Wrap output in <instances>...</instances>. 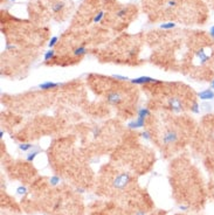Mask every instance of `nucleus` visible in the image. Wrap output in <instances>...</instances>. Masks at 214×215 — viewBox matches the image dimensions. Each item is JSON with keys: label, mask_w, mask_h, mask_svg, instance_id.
I'll use <instances>...</instances> for the list:
<instances>
[{"label": "nucleus", "mask_w": 214, "mask_h": 215, "mask_svg": "<svg viewBox=\"0 0 214 215\" xmlns=\"http://www.w3.org/2000/svg\"><path fill=\"white\" fill-rule=\"evenodd\" d=\"M211 89H213V90H214V78H213L212 82H211Z\"/></svg>", "instance_id": "28"}, {"label": "nucleus", "mask_w": 214, "mask_h": 215, "mask_svg": "<svg viewBox=\"0 0 214 215\" xmlns=\"http://www.w3.org/2000/svg\"><path fill=\"white\" fill-rule=\"evenodd\" d=\"M138 116L143 117V118H148L151 116V111L148 109V108H140L138 110Z\"/></svg>", "instance_id": "10"}, {"label": "nucleus", "mask_w": 214, "mask_h": 215, "mask_svg": "<svg viewBox=\"0 0 214 215\" xmlns=\"http://www.w3.org/2000/svg\"><path fill=\"white\" fill-rule=\"evenodd\" d=\"M39 150H34V151H32V152H29L28 154H27V157H26V159H27V161H33L34 159H35V157H37L38 154H39Z\"/></svg>", "instance_id": "13"}, {"label": "nucleus", "mask_w": 214, "mask_h": 215, "mask_svg": "<svg viewBox=\"0 0 214 215\" xmlns=\"http://www.w3.org/2000/svg\"><path fill=\"white\" fill-rule=\"evenodd\" d=\"M127 12H128V8H125V7H124V8L119 9V11H118V12L116 13V15H117L118 18H122V16H124V15L127 14Z\"/></svg>", "instance_id": "20"}, {"label": "nucleus", "mask_w": 214, "mask_h": 215, "mask_svg": "<svg viewBox=\"0 0 214 215\" xmlns=\"http://www.w3.org/2000/svg\"><path fill=\"white\" fill-rule=\"evenodd\" d=\"M50 183H51V185H58L60 183V178L59 176H51L50 178Z\"/></svg>", "instance_id": "21"}, {"label": "nucleus", "mask_w": 214, "mask_h": 215, "mask_svg": "<svg viewBox=\"0 0 214 215\" xmlns=\"http://www.w3.org/2000/svg\"><path fill=\"white\" fill-rule=\"evenodd\" d=\"M103 16H104V12H98V13L95 15V18H94V22H95V24L100 22V21L103 19Z\"/></svg>", "instance_id": "18"}, {"label": "nucleus", "mask_w": 214, "mask_h": 215, "mask_svg": "<svg viewBox=\"0 0 214 215\" xmlns=\"http://www.w3.org/2000/svg\"><path fill=\"white\" fill-rule=\"evenodd\" d=\"M129 181H130V175H129L128 173H122V174H119V175L115 179L114 185H115L116 188L122 189V188H124V187L128 185Z\"/></svg>", "instance_id": "1"}, {"label": "nucleus", "mask_w": 214, "mask_h": 215, "mask_svg": "<svg viewBox=\"0 0 214 215\" xmlns=\"http://www.w3.org/2000/svg\"><path fill=\"white\" fill-rule=\"evenodd\" d=\"M87 51H88V49H87L84 46H80V47H77V48L74 50V55H75V56H82V55H85Z\"/></svg>", "instance_id": "11"}, {"label": "nucleus", "mask_w": 214, "mask_h": 215, "mask_svg": "<svg viewBox=\"0 0 214 215\" xmlns=\"http://www.w3.org/2000/svg\"><path fill=\"white\" fill-rule=\"evenodd\" d=\"M175 27V24L174 22H165V24H162L160 25V28L162 29H172Z\"/></svg>", "instance_id": "16"}, {"label": "nucleus", "mask_w": 214, "mask_h": 215, "mask_svg": "<svg viewBox=\"0 0 214 215\" xmlns=\"http://www.w3.org/2000/svg\"><path fill=\"white\" fill-rule=\"evenodd\" d=\"M18 193H19V194H25L26 193V188L25 187H19V188H18Z\"/></svg>", "instance_id": "24"}, {"label": "nucleus", "mask_w": 214, "mask_h": 215, "mask_svg": "<svg viewBox=\"0 0 214 215\" xmlns=\"http://www.w3.org/2000/svg\"><path fill=\"white\" fill-rule=\"evenodd\" d=\"M145 125V118H143V117H137L135 120H132V122H130L129 124H128V126L130 128V129H139V128H143Z\"/></svg>", "instance_id": "6"}, {"label": "nucleus", "mask_w": 214, "mask_h": 215, "mask_svg": "<svg viewBox=\"0 0 214 215\" xmlns=\"http://www.w3.org/2000/svg\"><path fill=\"white\" fill-rule=\"evenodd\" d=\"M197 57L199 59L200 63H201V64H204V63H206V62H207V60L209 59V55H208V54H207V53H206L204 49H201V50L197 51Z\"/></svg>", "instance_id": "9"}, {"label": "nucleus", "mask_w": 214, "mask_h": 215, "mask_svg": "<svg viewBox=\"0 0 214 215\" xmlns=\"http://www.w3.org/2000/svg\"><path fill=\"white\" fill-rule=\"evenodd\" d=\"M209 35H211V38L214 39V26H212V27L209 28Z\"/></svg>", "instance_id": "25"}, {"label": "nucleus", "mask_w": 214, "mask_h": 215, "mask_svg": "<svg viewBox=\"0 0 214 215\" xmlns=\"http://www.w3.org/2000/svg\"><path fill=\"white\" fill-rule=\"evenodd\" d=\"M175 5H177V1H175V0H170V1H169V6H170V7L175 6Z\"/></svg>", "instance_id": "26"}, {"label": "nucleus", "mask_w": 214, "mask_h": 215, "mask_svg": "<svg viewBox=\"0 0 214 215\" xmlns=\"http://www.w3.org/2000/svg\"><path fill=\"white\" fill-rule=\"evenodd\" d=\"M177 139H178V136L174 131H169L163 137V140H164L165 144H173V143L177 141Z\"/></svg>", "instance_id": "7"}, {"label": "nucleus", "mask_w": 214, "mask_h": 215, "mask_svg": "<svg viewBox=\"0 0 214 215\" xmlns=\"http://www.w3.org/2000/svg\"><path fill=\"white\" fill-rule=\"evenodd\" d=\"M112 78H116L118 81H128L129 80L127 76H121V75H112Z\"/></svg>", "instance_id": "22"}, {"label": "nucleus", "mask_w": 214, "mask_h": 215, "mask_svg": "<svg viewBox=\"0 0 214 215\" xmlns=\"http://www.w3.org/2000/svg\"><path fill=\"white\" fill-rule=\"evenodd\" d=\"M198 97L201 101H212L214 99V90L213 89H205V90L198 93Z\"/></svg>", "instance_id": "4"}, {"label": "nucleus", "mask_w": 214, "mask_h": 215, "mask_svg": "<svg viewBox=\"0 0 214 215\" xmlns=\"http://www.w3.org/2000/svg\"><path fill=\"white\" fill-rule=\"evenodd\" d=\"M55 56V50H53V49H49L48 51H46L45 53V56H43V59H45V61H50L53 57Z\"/></svg>", "instance_id": "12"}, {"label": "nucleus", "mask_w": 214, "mask_h": 215, "mask_svg": "<svg viewBox=\"0 0 214 215\" xmlns=\"http://www.w3.org/2000/svg\"><path fill=\"white\" fill-rule=\"evenodd\" d=\"M58 41H59V38H58V37H53V38L49 40V42H48V47H49V48H53V47L56 45Z\"/></svg>", "instance_id": "19"}, {"label": "nucleus", "mask_w": 214, "mask_h": 215, "mask_svg": "<svg viewBox=\"0 0 214 215\" xmlns=\"http://www.w3.org/2000/svg\"><path fill=\"white\" fill-rule=\"evenodd\" d=\"M191 111L193 114H199L200 112V105L198 102H193L192 105H191Z\"/></svg>", "instance_id": "14"}, {"label": "nucleus", "mask_w": 214, "mask_h": 215, "mask_svg": "<svg viewBox=\"0 0 214 215\" xmlns=\"http://www.w3.org/2000/svg\"><path fill=\"white\" fill-rule=\"evenodd\" d=\"M61 84L58 83V82H53V81H46L43 83H40L39 84V88L42 89V90H50V89H56L59 88Z\"/></svg>", "instance_id": "8"}, {"label": "nucleus", "mask_w": 214, "mask_h": 215, "mask_svg": "<svg viewBox=\"0 0 214 215\" xmlns=\"http://www.w3.org/2000/svg\"><path fill=\"white\" fill-rule=\"evenodd\" d=\"M11 49H14V46H13V45H7L6 50H11Z\"/></svg>", "instance_id": "27"}, {"label": "nucleus", "mask_w": 214, "mask_h": 215, "mask_svg": "<svg viewBox=\"0 0 214 215\" xmlns=\"http://www.w3.org/2000/svg\"><path fill=\"white\" fill-rule=\"evenodd\" d=\"M63 7H64L63 3H56V4L53 5V12H54V13H59L60 11L63 9Z\"/></svg>", "instance_id": "15"}, {"label": "nucleus", "mask_w": 214, "mask_h": 215, "mask_svg": "<svg viewBox=\"0 0 214 215\" xmlns=\"http://www.w3.org/2000/svg\"><path fill=\"white\" fill-rule=\"evenodd\" d=\"M7 1H15V0H7Z\"/></svg>", "instance_id": "29"}, {"label": "nucleus", "mask_w": 214, "mask_h": 215, "mask_svg": "<svg viewBox=\"0 0 214 215\" xmlns=\"http://www.w3.org/2000/svg\"><path fill=\"white\" fill-rule=\"evenodd\" d=\"M19 149H20L21 151H28V150L33 149V145L29 144V143H24V144H20V145H19Z\"/></svg>", "instance_id": "17"}, {"label": "nucleus", "mask_w": 214, "mask_h": 215, "mask_svg": "<svg viewBox=\"0 0 214 215\" xmlns=\"http://www.w3.org/2000/svg\"><path fill=\"white\" fill-rule=\"evenodd\" d=\"M169 105L171 106V109L173 111H177V112H179L183 110V102L178 98V97H171L169 99Z\"/></svg>", "instance_id": "3"}, {"label": "nucleus", "mask_w": 214, "mask_h": 215, "mask_svg": "<svg viewBox=\"0 0 214 215\" xmlns=\"http://www.w3.org/2000/svg\"><path fill=\"white\" fill-rule=\"evenodd\" d=\"M142 136H143V138H145V139H150L151 137H150V132H148V131H144L142 133Z\"/></svg>", "instance_id": "23"}, {"label": "nucleus", "mask_w": 214, "mask_h": 215, "mask_svg": "<svg viewBox=\"0 0 214 215\" xmlns=\"http://www.w3.org/2000/svg\"><path fill=\"white\" fill-rule=\"evenodd\" d=\"M106 101H108L110 104H119L122 102V95L117 91H112L110 94H108V96H106Z\"/></svg>", "instance_id": "5"}, {"label": "nucleus", "mask_w": 214, "mask_h": 215, "mask_svg": "<svg viewBox=\"0 0 214 215\" xmlns=\"http://www.w3.org/2000/svg\"><path fill=\"white\" fill-rule=\"evenodd\" d=\"M131 83H133V84H149V83H160V81H158L156 78H152L150 76H140V77L131 80Z\"/></svg>", "instance_id": "2"}]
</instances>
